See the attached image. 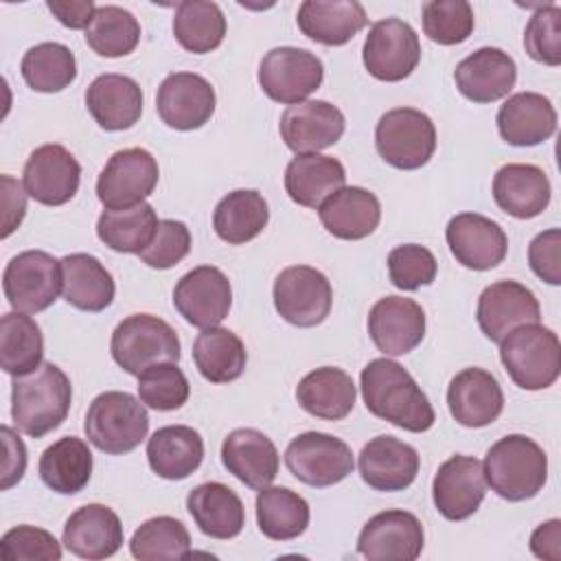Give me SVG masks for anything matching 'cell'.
Masks as SVG:
<instances>
[{"instance_id": "cell-40", "label": "cell", "mask_w": 561, "mask_h": 561, "mask_svg": "<svg viewBox=\"0 0 561 561\" xmlns=\"http://www.w3.org/2000/svg\"><path fill=\"white\" fill-rule=\"evenodd\" d=\"M193 362L206 381L230 383L243 375L248 353L237 333L224 327H208L193 342Z\"/></svg>"}, {"instance_id": "cell-30", "label": "cell", "mask_w": 561, "mask_h": 561, "mask_svg": "<svg viewBox=\"0 0 561 561\" xmlns=\"http://www.w3.org/2000/svg\"><path fill=\"white\" fill-rule=\"evenodd\" d=\"M552 197L550 180L543 169L524 162H511L497 169L493 178V199L497 208L515 219L541 215Z\"/></svg>"}, {"instance_id": "cell-25", "label": "cell", "mask_w": 561, "mask_h": 561, "mask_svg": "<svg viewBox=\"0 0 561 561\" xmlns=\"http://www.w3.org/2000/svg\"><path fill=\"white\" fill-rule=\"evenodd\" d=\"M447 408L462 427H486L504 410V392L484 368H465L447 386Z\"/></svg>"}, {"instance_id": "cell-51", "label": "cell", "mask_w": 561, "mask_h": 561, "mask_svg": "<svg viewBox=\"0 0 561 561\" xmlns=\"http://www.w3.org/2000/svg\"><path fill=\"white\" fill-rule=\"evenodd\" d=\"M524 48L530 59L559 66L561 64V7L546 4L539 7L524 31Z\"/></svg>"}, {"instance_id": "cell-49", "label": "cell", "mask_w": 561, "mask_h": 561, "mask_svg": "<svg viewBox=\"0 0 561 561\" xmlns=\"http://www.w3.org/2000/svg\"><path fill=\"white\" fill-rule=\"evenodd\" d=\"M188 379L173 362L153 364L138 375V397L151 410H178L188 401Z\"/></svg>"}, {"instance_id": "cell-15", "label": "cell", "mask_w": 561, "mask_h": 561, "mask_svg": "<svg viewBox=\"0 0 561 561\" xmlns=\"http://www.w3.org/2000/svg\"><path fill=\"white\" fill-rule=\"evenodd\" d=\"M425 533L414 513L390 508L373 515L359 537L357 552L368 561H414L423 552Z\"/></svg>"}, {"instance_id": "cell-46", "label": "cell", "mask_w": 561, "mask_h": 561, "mask_svg": "<svg viewBox=\"0 0 561 561\" xmlns=\"http://www.w3.org/2000/svg\"><path fill=\"white\" fill-rule=\"evenodd\" d=\"M140 42V22L131 11L103 4L96 7L92 22L85 28V44L101 57H125L136 50Z\"/></svg>"}, {"instance_id": "cell-16", "label": "cell", "mask_w": 561, "mask_h": 561, "mask_svg": "<svg viewBox=\"0 0 561 561\" xmlns=\"http://www.w3.org/2000/svg\"><path fill=\"white\" fill-rule=\"evenodd\" d=\"M81 182V164L77 158L57 142L37 147L22 173V184L28 197L44 206H61L70 202Z\"/></svg>"}, {"instance_id": "cell-18", "label": "cell", "mask_w": 561, "mask_h": 561, "mask_svg": "<svg viewBox=\"0 0 561 561\" xmlns=\"http://www.w3.org/2000/svg\"><path fill=\"white\" fill-rule=\"evenodd\" d=\"M484 495L486 480L482 462L473 456L456 454L447 458L432 480L434 506L449 522L471 517L480 508Z\"/></svg>"}, {"instance_id": "cell-54", "label": "cell", "mask_w": 561, "mask_h": 561, "mask_svg": "<svg viewBox=\"0 0 561 561\" xmlns=\"http://www.w3.org/2000/svg\"><path fill=\"white\" fill-rule=\"evenodd\" d=\"M528 263L537 278L548 285H561V230L539 232L528 245Z\"/></svg>"}, {"instance_id": "cell-11", "label": "cell", "mask_w": 561, "mask_h": 561, "mask_svg": "<svg viewBox=\"0 0 561 561\" xmlns=\"http://www.w3.org/2000/svg\"><path fill=\"white\" fill-rule=\"evenodd\" d=\"M285 465L296 480L324 489L342 482L353 471L355 460L342 438L324 432H305L287 445Z\"/></svg>"}, {"instance_id": "cell-22", "label": "cell", "mask_w": 561, "mask_h": 561, "mask_svg": "<svg viewBox=\"0 0 561 561\" xmlns=\"http://www.w3.org/2000/svg\"><path fill=\"white\" fill-rule=\"evenodd\" d=\"M368 335L381 353L408 355L425 337V311L412 298H379L368 311Z\"/></svg>"}, {"instance_id": "cell-21", "label": "cell", "mask_w": 561, "mask_h": 561, "mask_svg": "<svg viewBox=\"0 0 561 561\" xmlns=\"http://www.w3.org/2000/svg\"><path fill=\"white\" fill-rule=\"evenodd\" d=\"M280 138L296 156L318 153L335 145L346 129L344 114L329 101H302L289 105L278 123Z\"/></svg>"}, {"instance_id": "cell-32", "label": "cell", "mask_w": 561, "mask_h": 561, "mask_svg": "<svg viewBox=\"0 0 561 561\" xmlns=\"http://www.w3.org/2000/svg\"><path fill=\"white\" fill-rule=\"evenodd\" d=\"M305 37L324 46H344L368 22L357 0H305L296 15Z\"/></svg>"}, {"instance_id": "cell-56", "label": "cell", "mask_w": 561, "mask_h": 561, "mask_svg": "<svg viewBox=\"0 0 561 561\" xmlns=\"http://www.w3.org/2000/svg\"><path fill=\"white\" fill-rule=\"evenodd\" d=\"M2 443H4V465H2V482L0 489L7 491L13 484H18L26 469V447L22 438L9 427L2 425Z\"/></svg>"}, {"instance_id": "cell-28", "label": "cell", "mask_w": 561, "mask_h": 561, "mask_svg": "<svg viewBox=\"0 0 561 561\" xmlns=\"http://www.w3.org/2000/svg\"><path fill=\"white\" fill-rule=\"evenodd\" d=\"M85 107L105 131H123L142 116V90L127 75L105 72L88 85Z\"/></svg>"}, {"instance_id": "cell-55", "label": "cell", "mask_w": 561, "mask_h": 561, "mask_svg": "<svg viewBox=\"0 0 561 561\" xmlns=\"http://www.w3.org/2000/svg\"><path fill=\"white\" fill-rule=\"evenodd\" d=\"M0 184H2V210H4L2 213V239H7L22 224V219L26 215V191L11 175H2Z\"/></svg>"}, {"instance_id": "cell-7", "label": "cell", "mask_w": 561, "mask_h": 561, "mask_svg": "<svg viewBox=\"0 0 561 561\" xmlns=\"http://www.w3.org/2000/svg\"><path fill=\"white\" fill-rule=\"evenodd\" d=\"M375 147L383 162L401 171H414L430 162L436 149L432 118L414 107L388 110L375 127Z\"/></svg>"}, {"instance_id": "cell-47", "label": "cell", "mask_w": 561, "mask_h": 561, "mask_svg": "<svg viewBox=\"0 0 561 561\" xmlns=\"http://www.w3.org/2000/svg\"><path fill=\"white\" fill-rule=\"evenodd\" d=\"M129 550L140 561L186 559L191 557V535L180 519L158 515L136 528Z\"/></svg>"}, {"instance_id": "cell-31", "label": "cell", "mask_w": 561, "mask_h": 561, "mask_svg": "<svg viewBox=\"0 0 561 561\" xmlns=\"http://www.w3.org/2000/svg\"><path fill=\"white\" fill-rule=\"evenodd\" d=\"M318 217L329 234L344 241H359L377 230L381 204L368 188L342 186L320 204Z\"/></svg>"}, {"instance_id": "cell-43", "label": "cell", "mask_w": 561, "mask_h": 561, "mask_svg": "<svg viewBox=\"0 0 561 561\" xmlns=\"http://www.w3.org/2000/svg\"><path fill=\"white\" fill-rule=\"evenodd\" d=\"M44 337L37 322L22 311L0 318V366L7 375H28L42 366Z\"/></svg>"}, {"instance_id": "cell-9", "label": "cell", "mask_w": 561, "mask_h": 561, "mask_svg": "<svg viewBox=\"0 0 561 561\" xmlns=\"http://www.w3.org/2000/svg\"><path fill=\"white\" fill-rule=\"evenodd\" d=\"M324 79V66L307 48L278 46L263 55L259 64V85L276 103L296 105L307 101Z\"/></svg>"}, {"instance_id": "cell-12", "label": "cell", "mask_w": 561, "mask_h": 561, "mask_svg": "<svg viewBox=\"0 0 561 561\" xmlns=\"http://www.w3.org/2000/svg\"><path fill=\"white\" fill-rule=\"evenodd\" d=\"M160 178L158 160L142 147L121 149L110 156L96 180V197L107 210L145 202Z\"/></svg>"}, {"instance_id": "cell-44", "label": "cell", "mask_w": 561, "mask_h": 561, "mask_svg": "<svg viewBox=\"0 0 561 561\" xmlns=\"http://www.w3.org/2000/svg\"><path fill=\"white\" fill-rule=\"evenodd\" d=\"M173 35L184 50L206 55L219 48L226 37L224 11L217 2L184 0L173 13Z\"/></svg>"}, {"instance_id": "cell-14", "label": "cell", "mask_w": 561, "mask_h": 561, "mask_svg": "<svg viewBox=\"0 0 561 561\" xmlns=\"http://www.w3.org/2000/svg\"><path fill=\"white\" fill-rule=\"evenodd\" d=\"M173 305L188 324L217 327L232 307L230 280L215 265H197L175 283Z\"/></svg>"}, {"instance_id": "cell-10", "label": "cell", "mask_w": 561, "mask_h": 561, "mask_svg": "<svg viewBox=\"0 0 561 561\" xmlns=\"http://www.w3.org/2000/svg\"><path fill=\"white\" fill-rule=\"evenodd\" d=\"M272 296L278 316L300 329L322 324L333 302L329 278L311 265L285 267L274 280Z\"/></svg>"}, {"instance_id": "cell-23", "label": "cell", "mask_w": 561, "mask_h": 561, "mask_svg": "<svg viewBox=\"0 0 561 561\" xmlns=\"http://www.w3.org/2000/svg\"><path fill=\"white\" fill-rule=\"evenodd\" d=\"M359 476L375 491H403L419 473V451L388 434L370 438L359 451Z\"/></svg>"}, {"instance_id": "cell-19", "label": "cell", "mask_w": 561, "mask_h": 561, "mask_svg": "<svg viewBox=\"0 0 561 561\" xmlns=\"http://www.w3.org/2000/svg\"><path fill=\"white\" fill-rule=\"evenodd\" d=\"M539 300L517 280L491 283L478 298V327L495 344H500L513 329L539 322Z\"/></svg>"}, {"instance_id": "cell-1", "label": "cell", "mask_w": 561, "mask_h": 561, "mask_svg": "<svg viewBox=\"0 0 561 561\" xmlns=\"http://www.w3.org/2000/svg\"><path fill=\"white\" fill-rule=\"evenodd\" d=\"M362 397L366 410L405 432H427L434 421V408L414 377L394 359L377 357L362 368Z\"/></svg>"}, {"instance_id": "cell-3", "label": "cell", "mask_w": 561, "mask_h": 561, "mask_svg": "<svg viewBox=\"0 0 561 561\" xmlns=\"http://www.w3.org/2000/svg\"><path fill=\"white\" fill-rule=\"evenodd\" d=\"M482 471L486 484L500 497L524 502L543 489L548 480V456L533 438L508 434L489 447Z\"/></svg>"}, {"instance_id": "cell-27", "label": "cell", "mask_w": 561, "mask_h": 561, "mask_svg": "<svg viewBox=\"0 0 561 561\" xmlns=\"http://www.w3.org/2000/svg\"><path fill=\"white\" fill-rule=\"evenodd\" d=\"M61 541L79 559H107L123 546V524L110 506L85 504L66 519Z\"/></svg>"}, {"instance_id": "cell-24", "label": "cell", "mask_w": 561, "mask_h": 561, "mask_svg": "<svg viewBox=\"0 0 561 561\" xmlns=\"http://www.w3.org/2000/svg\"><path fill=\"white\" fill-rule=\"evenodd\" d=\"M458 92L473 103H493L513 90L517 66L502 48L484 46L467 55L454 70Z\"/></svg>"}, {"instance_id": "cell-37", "label": "cell", "mask_w": 561, "mask_h": 561, "mask_svg": "<svg viewBox=\"0 0 561 561\" xmlns=\"http://www.w3.org/2000/svg\"><path fill=\"white\" fill-rule=\"evenodd\" d=\"M355 383L351 375L335 366H322L307 373L296 386V399L305 412L324 421H340L355 405Z\"/></svg>"}, {"instance_id": "cell-50", "label": "cell", "mask_w": 561, "mask_h": 561, "mask_svg": "<svg viewBox=\"0 0 561 561\" xmlns=\"http://www.w3.org/2000/svg\"><path fill=\"white\" fill-rule=\"evenodd\" d=\"M438 272L436 256L419 243L397 245L388 254V276L397 289L414 291L423 285H432Z\"/></svg>"}, {"instance_id": "cell-29", "label": "cell", "mask_w": 561, "mask_h": 561, "mask_svg": "<svg viewBox=\"0 0 561 561\" xmlns=\"http://www.w3.org/2000/svg\"><path fill=\"white\" fill-rule=\"evenodd\" d=\"M497 131L513 147H533L546 142L557 131V110L539 92H517L500 105Z\"/></svg>"}, {"instance_id": "cell-53", "label": "cell", "mask_w": 561, "mask_h": 561, "mask_svg": "<svg viewBox=\"0 0 561 561\" xmlns=\"http://www.w3.org/2000/svg\"><path fill=\"white\" fill-rule=\"evenodd\" d=\"M191 252V232L184 221L160 219L151 243L138 254L153 270H169Z\"/></svg>"}, {"instance_id": "cell-33", "label": "cell", "mask_w": 561, "mask_h": 561, "mask_svg": "<svg viewBox=\"0 0 561 561\" xmlns=\"http://www.w3.org/2000/svg\"><path fill=\"white\" fill-rule=\"evenodd\" d=\"M186 511L195 526L213 539H234L245 526L241 497L221 482H204L188 491Z\"/></svg>"}, {"instance_id": "cell-58", "label": "cell", "mask_w": 561, "mask_h": 561, "mask_svg": "<svg viewBox=\"0 0 561 561\" xmlns=\"http://www.w3.org/2000/svg\"><path fill=\"white\" fill-rule=\"evenodd\" d=\"M530 550L539 559L559 561L561 559V522L548 519L539 524L530 535Z\"/></svg>"}, {"instance_id": "cell-26", "label": "cell", "mask_w": 561, "mask_h": 561, "mask_svg": "<svg viewBox=\"0 0 561 561\" xmlns=\"http://www.w3.org/2000/svg\"><path fill=\"white\" fill-rule=\"evenodd\" d=\"M221 462L248 489L261 491L270 486L278 473V449L259 430H232L221 445Z\"/></svg>"}, {"instance_id": "cell-41", "label": "cell", "mask_w": 561, "mask_h": 561, "mask_svg": "<svg viewBox=\"0 0 561 561\" xmlns=\"http://www.w3.org/2000/svg\"><path fill=\"white\" fill-rule=\"evenodd\" d=\"M309 504L287 486H265L256 495L259 530L274 541L300 537L309 526Z\"/></svg>"}, {"instance_id": "cell-5", "label": "cell", "mask_w": 561, "mask_h": 561, "mask_svg": "<svg viewBox=\"0 0 561 561\" xmlns=\"http://www.w3.org/2000/svg\"><path fill=\"white\" fill-rule=\"evenodd\" d=\"M83 430L99 451L121 456L134 451L147 438L149 416L145 403L134 394L107 390L92 399Z\"/></svg>"}, {"instance_id": "cell-52", "label": "cell", "mask_w": 561, "mask_h": 561, "mask_svg": "<svg viewBox=\"0 0 561 561\" xmlns=\"http://www.w3.org/2000/svg\"><path fill=\"white\" fill-rule=\"evenodd\" d=\"M4 561H59L61 546L53 533L37 526H15L0 541Z\"/></svg>"}, {"instance_id": "cell-20", "label": "cell", "mask_w": 561, "mask_h": 561, "mask_svg": "<svg viewBox=\"0 0 561 561\" xmlns=\"http://www.w3.org/2000/svg\"><path fill=\"white\" fill-rule=\"evenodd\" d=\"M447 245L454 259L469 270L484 272L500 265L508 250L504 228L478 213H458L445 228Z\"/></svg>"}, {"instance_id": "cell-6", "label": "cell", "mask_w": 561, "mask_h": 561, "mask_svg": "<svg viewBox=\"0 0 561 561\" xmlns=\"http://www.w3.org/2000/svg\"><path fill=\"white\" fill-rule=\"evenodd\" d=\"M110 351L114 362L125 373L138 377L153 364H178L180 337L162 318L151 313H131L116 324L110 340Z\"/></svg>"}, {"instance_id": "cell-57", "label": "cell", "mask_w": 561, "mask_h": 561, "mask_svg": "<svg viewBox=\"0 0 561 561\" xmlns=\"http://www.w3.org/2000/svg\"><path fill=\"white\" fill-rule=\"evenodd\" d=\"M46 7L59 20V24L72 31L88 28L96 11L92 0H46Z\"/></svg>"}, {"instance_id": "cell-2", "label": "cell", "mask_w": 561, "mask_h": 561, "mask_svg": "<svg viewBox=\"0 0 561 561\" xmlns=\"http://www.w3.org/2000/svg\"><path fill=\"white\" fill-rule=\"evenodd\" d=\"M70 403V379L53 362H42L33 373L13 377L11 419L31 438H42L57 430L66 421Z\"/></svg>"}, {"instance_id": "cell-34", "label": "cell", "mask_w": 561, "mask_h": 561, "mask_svg": "<svg viewBox=\"0 0 561 561\" xmlns=\"http://www.w3.org/2000/svg\"><path fill=\"white\" fill-rule=\"evenodd\" d=\"M116 285L105 265L85 252L61 259V296L79 311L99 313L114 300Z\"/></svg>"}, {"instance_id": "cell-42", "label": "cell", "mask_w": 561, "mask_h": 561, "mask_svg": "<svg viewBox=\"0 0 561 561\" xmlns=\"http://www.w3.org/2000/svg\"><path fill=\"white\" fill-rule=\"evenodd\" d=\"M158 221L153 206L147 202L118 210L105 208L96 221V237L114 252L140 254L151 243Z\"/></svg>"}, {"instance_id": "cell-17", "label": "cell", "mask_w": 561, "mask_h": 561, "mask_svg": "<svg viewBox=\"0 0 561 561\" xmlns=\"http://www.w3.org/2000/svg\"><path fill=\"white\" fill-rule=\"evenodd\" d=\"M215 90L195 72H171L158 88L156 110L162 123L178 131L204 127L215 114Z\"/></svg>"}, {"instance_id": "cell-4", "label": "cell", "mask_w": 561, "mask_h": 561, "mask_svg": "<svg viewBox=\"0 0 561 561\" xmlns=\"http://www.w3.org/2000/svg\"><path fill=\"white\" fill-rule=\"evenodd\" d=\"M506 375L522 390L550 388L561 373V344L552 329L533 322L513 329L500 342Z\"/></svg>"}, {"instance_id": "cell-8", "label": "cell", "mask_w": 561, "mask_h": 561, "mask_svg": "<svg viewBox=\"0 0 561 561\" xmlns=\"http://www.w3.org/2000/svg\"><path fill=\"white\" fill-rule=\"evenodd\" d=\"M2 289L15 311L39 313L61 291V261L44 250L20 252L4 267Z\"/></svg>"}, {"instance_id": "cell-13", "label": "cell", "mask_w": 561, "mask_h": 561, "mask_svg": "<svg viewBox=\"0 0 561 561\" xmlns=\"http://www.w3.org/2000/svg\"><path fill=\"white\" fill-rule=\"evenodd\" d=\"M362 59L370 77L388 83L403 81L421 61L419 35L399 18L379 20L364 39Z\"/></svg>"}, {"instance_id": "cell-39", "label": "cell", "mask_w": 561, "mask_h": 561, "mask_svg": "<svg viewBox=\"0 0 561 561\" xmlns=\"http://www.w3.org/2000/svg\"><path fill=\"white\" fill-rule=\"evenodd\" d=\"M270 221L265 197L254 188H237L219 199L213 213L217 237L230 245H241L256 239Z\"/></svg>"}, {"instance_id": "cell-48", "label": "cell", "mask_w": 561, "mask_h": 561, "mask_svg": "<svg viewBox=\"0 0 561 561\" xmlns=\"http://www.w3.org/2000/svg\"><path fill=\"white\" fill-rule=\"evenodd\" d=\"M423 33L440 46H456L469 39L476 26L473 9L467 0H430L421 7Z\"/></svg>"}, {"instance_id": "cell-38", "label": "cell", "mask_w": 561, "mask_h": 561, "mask_svg": "<svg viewBox=\"0 0 561 561\" xmlns=\"http://www.w3.org/2000/svg\"><path fill=\"white\" fill-rule=\"evenodd\" d=\"M39 478L59 495L83 491L92 478V451L88 443L77 436H64L48 445L39 456Z\"/></svg>"}, {"instance_id": "cell-35", "label": "cell", "mask_w": 561, "mask_h": 561, "mask_svg": "<svg viewBox=\"0 0 561 561\" xmlns=\"http://www.w3.org/2000/svg\"><path fill=\"white\" fill-rule=\"evenodd\" d=\"M344 182L346 171L342 162L322 153H300L285 169V191L291 202L305 208H320Z\"/></svg>"}, {"instance_id": "cell-45", "label": "cell", "mask_w": 561, "mask_h": 561, "mask_svg": "<svg viewBox=\"0 0 561 561\" xmlns=\"http://www.w3.org/2000/svg\"><path fill=\"white\" fill-rule=\"evenodd\" d=\"M20 72L31 90L53 94L66 90L77 79V59L68 46L42 42L24 53Z\"/></svg>"}, {"instance_id": "cell-36", "label": "cell", "mask_w": 561, "mask_h": 561, "mask_svg": "<svg viewBox=\"0 0 561 561\" xmlns=\"http://www.w3.org/2000/svg\"><path fill=\"white\" fill-rule=\"evenodd\" d=\"M151 471L164 480H184L204 460V440L188 425H164L147 440Z\"/></svg>"}]
</instances>
